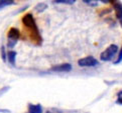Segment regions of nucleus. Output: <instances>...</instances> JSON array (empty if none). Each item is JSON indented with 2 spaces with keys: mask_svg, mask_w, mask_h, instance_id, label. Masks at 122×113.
Masks as SVG:
<instances>
[{
  "mask_svg": "<svg viewBox=\"0 0 122 113\" xmlns=\"http://www.w3.org/2000/svg\"><path fill=\"white\" fill-rule=\"evenodd\" d=\"M83 1L87 4H91V5H93V6H95L96 4H97V2H102L105 4L110 3V0H83Z\"/></svg>",
  "mask_w": 122,
  "mask_h": 113,
  "instance_id": "1a4fd4ad",
  "label": "nucleus"
},
{
  "mask_svg": "<svg viewBox=\"0 0 122 113\" xmlns=\"http://www.w3.org/2000/svg\"><path fill=\"white\" fill-rule=\"evenodd\" d=\"M0 112H10V111H8V110H0Z\"/></svg>",
  "mask_w": 122,
  "mask_h": 113,
  "instance_id": "2eb2a0df",
  "label": "nucleus"
},
{
  "mask_svg": "<svg viewBox=\"0 0 122 113\" xmlns=\"http://www.w3.org/2000/svg\"><path fill=\"white\" fill-rule=\"evenodd\" d=\"M110 3L112 4L113 8H114L116 17H117V19H118L119 23L122 27V3L119 1V0H110Z\"/></svg>",
  "mask_w": 122,
  "mask_h": 113,
  "instance_id": "39448f33",
  "label": "nucleus"
},
{
  "mask_svg": "<svg viewBox=\"0 0 122 113\" xmlns=\"http://www.w3.org/2000/svg\"><path fill=\"white\" fill-rule=\"evenodd\" d=\"M8 37V47H13L20 38V32L17 28H10L7 34Z\"/></svg>",
  "mask_w": 122,
  "mask_h": 113,
  "instance_id": "7ed1b4c3",
  "label": "nucleus"
},
{
  "mask_svg": "<svg viewBox=\"0 0 122 113\" xmlns=\"http://www.w3.org/2000/svg\"><path fill=\"white\" fill-rule=\"evenodd\" d=\"M55 3L59 4H68V5H72L76 2V0H54Z\"/></svg>",
  "mask_w": 122,
  "mask_h": 113,
  "instance_id": "9b49d317",
  "label": "nucleus"
},
{
  "mask_svg": "<svg viewBox=\"0 0 122 113\" xmlns=\"http://www.w3.org/2000/svg\"><path fill=\"white\" fill-rule=\"evenodd\" d=\"M15 59H16V52L10 51L8 52V61L11 65H15Z\"/></svg>",
  "mask_w": 122,
  "mask_h": 113,
  "instance_id": "6e6552de",
  "label": "nucleus"
},
{
  "mask_svg": "<svg viewBox=\"0 0 122 113\" xmlns=\"http://www.w3.org/2000/svg\"><path fill=\"white\" fill-rule=\"evenodd\" d=\"M116 102L122 105V90L117 93V100H116Z\"/></svg>",
  "mask_w": 122,
  "mask_h": 113,
  "instance_id": "ddd939ff",
  "label": "nucleus"
},
{
  "mask_svg": "<svg viewBox=\"0 0 122 113\" xmlns=\"http://www.w3.org/2000/svg\"><path fill=\"white\" fill-rule=\"evenodd\" d=\"M28 112H30V113H41L42 112V107L40 105V104H36V105L29 104Z\"/></svg>",
  "mask_w": 122,
  "mask_h": 113,
  "instance_id": "0eeeda50",
  "label": "nucleus"
},
{
  "mask_svg": "<svg viewBox=\"0 0 122 113\" xmlns=\"http://www.w3.org/2000/svg\"><path fill=\"white\" fill-rule=\"evenodd\" d=\"M13 2H14V0H0V8L11 5V4H13Z\"/></svg>",
  "mask_w": 122,
  "mask_h": 113,
  "instance_id": "9d476101",
  "label": "nucleus"
},
{
  "mask_svg": "<svg viewBox=\"0 0 122 113\" xmlns=\"http://www.w3.org/2000/svg\"><path fill=\"white\" fill-rule=\"evenodd\" d=\"M118 52V47L116 44H111L110 46L106 48V50H104L101 55H100V59L102 61H110V60L116 55V53Z\"/></svg>",
  "mask_w": 122,
  "mask_h": 113,
  "instance_id": "f03ea898",
  "label": "nucleus"
},
{
  "mask_svg": "<svg viewBox=\"0 0 122 113\" xmlns=\"http://www.w3.org/2000/svg\"><path fill=\"white\" fill-rule=\"evenodd\" d=\"M22 23L23 25L29 30V34L30 36L33 38L34 42H38L41 44V34L40 31H38V28H37V25L36 23V20H34V17L31 13H26L24 14L22 17Z\"/></svg>",
  "mask_w": 122,
  "mask_h": 113,
  "instance_id": "f257e3e1",
  "label": "nucleus"
},
{
  "mask_svg": "<svg viewBox=\"0 0 122 113\" xmlns=\"http://www.w3.org/2000/svg\"><path fill=\"white\" fill-rule=\"evenodd\" d=\"M46 8V4H45V3H40V4H37L36 5V10L37 11V12H42L43 10H45Z\"/></svg>",
  "mask_w": 122,
  "mask_h": 113,
  "instance_id": "f8f14e48",
  "label": "nucleus"
},
{
  "mask_svg": "<svg viewBox=\"0 0 122 113\" xmlns=\"http://www.w3.org/2000/svg\"><path fill=\"white\" fill-rule=\"evenodd\" d=\"M71 70H72V65L69 63L59 64L51 68V71H55V72H69Z\"/></svg>",
  "mask_w": 122,
  "mask_h": 113,
  "instance_id": "423d86ee",
  "label": "nucleus"
},
{
  "mask_svg": "<svg viewBox=\"0 0 122 113\" xmlns=\"http://www.w3.org/2000/svg\"><path fill=\"white\" fill-rule=\"evenodd\" d=\"M122 61V48H121V50H120V52H119V56H118V59H117V61L115 62V63H120Z\"/></svg>",
  "mask_w": 122,
  "mask_h": 113,
  "instance_id": "4468645a",
  "label": "nucleus"
},
{
  "mask_svg": "<svg viewBox=\"0 0 122 113\" xmlns=\"http://www.w3.org/2000/svg\"><path fill=\"white\" fill-rule=\"evenodd\" d=\"M98 61L96 60L93 56H87L85 58H82L78 61V64L81 67H94L98 65Z\"/></svg>",
  "mask_w": 122,
  "mask_h": 113,
  "instance_id": "20e7f679",
  "label": "nucleus"
}]
</instances>
